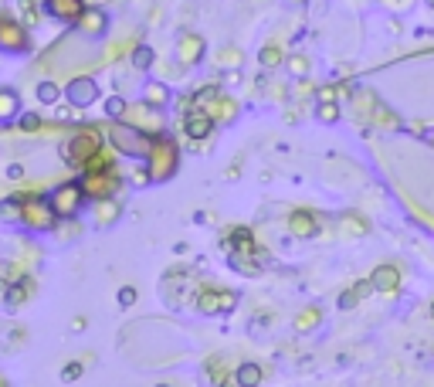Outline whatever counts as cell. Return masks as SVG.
Instances as JSON below:
<instances>
[{
    "mask_svg": "<svg viewBox=\"0 0 434 387\" xmlns=\"http://www.w3.org/2000/svg\"><path fill=\"white\" fill-rule=\"evenodd\" d=\"M204 51H207V45H204L201 34H180V41H177V62L184 65V68H194V65H201Z\"/></svg>",
    "mask_w": 434,
    "mask_h": 387,
    "instance_id": "obj_14",
    "label": "cell"
},
{
    "mask_svg": "<svg viewBox=\"0 0 434 387\" xmlns=\"http://www.w3.org/2000/svg\"><path fill=\"white\" fill-rule=\"evenodd\" d=\"M238 299L241 295L234 293V289H214V285H204L201 293H197V310L204 316H217V312H231L238 306Z\"/></svg>",
    "mask_w": 434,
    "mask_h": 387,
    "instance_id": "obj_9",
    "label": "cell"
},
{
    "mask_svg": "<svg viewBox=\"0 0 434 387\" xmlns=\"http://www.w3.org/2000/svg\"><path fill=\"white\" fill-rule=\"evenodd\" d=\"M285 65H289V72H292L295 78L309 75V58H306V55H292V58H285Z\"/></svg>",
    "mask_w": 434,
    "mask_h": 387,
    "instance_id": "obj_33",
    "label": "cell"
},
{
    "mask_svg": "<svg viewBox=\"0 0 434 387\" xmlns=\"http://www.w3.org/2000/svg\"><path fill=\"white\" fill-rule=\"evenodd\" d=\"M65 95V89L58 85V82H51V78H45V82H38V99L45 102V106H55L58 99Z\"/></svg>",
    "mask_w": 434,
    "mask_h": 387,
    "instance_id": "obj_26",
    "label": "cell"
},
{
    "mask_svg": "<svg viewBox=\"0 0 434 387\" xmlns=\"http://www.w3.org/2000/svg\"><path fill=\"white\" fill-rule=\"evenodd\" d=\"M75 28L85 34V38H102V34L108 31V14L102 7H85V14H82V21H78Z\"/></svg>",
    "mask_w": 434,
    "mask_h": 387,
    "instance_id": "obj_15",
    "label": "cell"
},
{
    "mask_svg": "<svg viewBox=\"0 0 434 387\" xmlns=\"http://www.w3.org/2000/svg\"><path fill=\"white\" fill-rule=\"evenodd\" d=\"M21 197V207H24V214H21V224H28L31 231H51L55 228V207H51V197H38V194H17Z\"/></svg>",
    "mask_w": 434,
    "mask_h": 387,
    "instance_id": "obj_5",
    "label": "cell"
},
{
    "mask_svg": "<svg viewBox=\"0 0 434 387\" xmlns=\"http://www.w3.org/2000/svg\"><path fill=\"white\" fill-rule=\"evenodd\" d=\"M316 119L319 123H336L340 119V102H319L316 106Z\"/></svg>",
    "mask_w": 434,
    "mask_h": 387,
    "instance_id": "obj_30",
    "label": "cell"
},
{
    "mask_svg": "<svg viewBox=\"0 0 434 387\" xmlns=\"http://www.w3.org/2000/svg\"><path fill=\"white\" fill-rule=\"evenodd\" d=\"M373 285H370V279L367 282H360V285H353V289H346V293L340 295V310H353V306H357L360 299H363V295L370 293Z\"/></svg>",
    "mask_w": 434,
    "mask_h": 387,
    "instance_id": "obj_27",
    "label": "cell"
},
{
    "mask_svg": "<svg viewBox=\"0 0 434 387\" xmlns=\"http://www.w3.org/2000/svg\"><path fill=\"white\" fill-rule=\"evenodd\" d=\"M21 14H24V21H28V28L38 24V4H34V0H21Z\"/></svg>",
    "mask_w": 434,
    "mask_h": 387,
    "instance_id": "obj_37",
    "label": "cell"
},
{
    "mask_svg": "<svg viewBox=\"0 0 434 387\" xmlns=\"http://www.w3.org/2000/svg\"><path fill=\"white\" fill-rule=\"evenodd\" d=\"M431 323H434V302H431Z\"/></svg>",
    "mask_w": 434,
    "mask_h": 387,
    "instance_id": "obj_42",
    "label": "cell"
},
{
    "mask_svg": "<svg viewBox=\"0 0 434 387\" xmlns=\"http://www.w3.org/2000/svg\"><path fill=\"white\" fill-rule=\"evenodd\" d=\"M126 109H129V102H126V99H119V95H112V99L106 102L108 123H112V119H126Z\"/></svg>",
    "mask_w": 434,
    "mask_h": 387,
    "instance_id": "obj_31",
    "label": "cell"
},
{
    "mask_svg": "<svg viewBox=\"0 0 434 387\" xmlns=\"http://www.w3.org/2000/svg\"><path fill=\"white\" fill-rule=\"evenodd\" d=\"M24 207H21V197H7L0 201V221H21Z\"/></svg>",
    "mask_w": 434,
    "mask_h": 387,
    "instance_id": "obj_29",
    "label": "cell"
},
{
    "mask_svg": "<svg viewBox=\"0 0 434 387\" xmlns=\"http://www.w3.org/2000/svg\"><path fill=\"white\" fill-rule=\"evenodd\" d=\"M343 224H346V234H367V221L363 217H357V214H346L343 217Z\"/></svg>",
    "mask_w": 434,
    "mask_h": 387,
    "instance_id": "obj_35",
    "label": "cell"
},
{
    "mask_svg": "<svg viewBox=\"0 0 434 387\" xmlns=\"http://www.w3.org/2000/svg\"><path fill=\"white\" fill-rule=\"evenodd\" d=\"M289 4H306V0H289Z\"/></svg>",
    "mask_w": 434,
    "mask_h": 387,
    "instance_id": "obj_41",
    "label": "cell"
},
{
    "mask_svg": "<svg viewBox=\"0 0 434 387\" xmlns=\"http://www.w3.org/2000/svg\"><path fill=\"white\" fill-rule=\"evenodd\" d=\"M7 177H11V180H21V177H24V167H21V163H11V167H7Z\"/></svg>",
    "mask_w": 434,
    "mask_h": 387,
    "instance_id": "obj_40",
    "label": "cell"
},
{
    "mask_svg": "<svg viewBox=\"0 0 434 387\" xmlns=\"http://www.w3.org/2000/svg\"><path fill=\"white\" fill-rule=\"evenodd\" d=\"M143 102H150V106L163 109L170 102V89H167V82H146V89H143Z\"/></svg>",
    "mask_w": 434,
    "mask_h": 387,
    "instance_id": "obj_23",
    "label": "cell"
},
{
    "mask_svg": "<svg viewBox=\"0 0 434 387\" xmlns=\"http://www.w3.org/2000/svg\"><path fill=\"white\" fill-rule=\"evenodd\" d=\"M323 323V310H319V306H306V310L299 312V316H295V333H309V329H316V326Z\"/></svg>",
    "mask_w": 434,
    "mask_h": 387,
    "instance_id": "obj_24",
    "label": "cell"
},
{
    "mask_svg": "<svg viewBox=\"0 0 434 387\" xmlns=\"http://www.w3.org/2000/svg\"><path fill=\"white\" fill-rule=\"evenodd\" d=\"M31 295H34V279L31 276H21V279H14L11 285H7V293H4V306H7V310H17V306H24Z\"/></svg>",
    "mask_w": 434,
    "mask_h": 387,
    "instance_id": "obj_16",
    "label": "cell"
},
{
    "mask_svg": "<svg viewBox=\"0 0 434 387\" xmlns=\"http://www.w3.org/2000/svg\"><path fill=\"white\" fill-rule=\"evenodd\" d=\"M289 234H295V238H316L319 234V217L312 211H292L289 214Z\"/></svg>",
    "mask_w": 434,
    "mask_h": 387,
    "instance_id": "obj_17",
    "label": "cell"
},
{
    "mask_svg": "<svg viewBox=\"0 0 434 387\" xmlns=\"http://www.w3.org/2000/svg\"><path fill=\"white\" fill-rule=\"evenodd\" d=\"M133 65H136V68H150V65H153V51L146 45H140L133 51Z\"/></svg>",
    "mask_w": 434,
    "mask_h": 387,
    "instance_id": "obj_36",
    "label": "cell"
},
{
    "mask_svg": "<svg viewBox=\"0 0 434 387\" xmlns=\"http://www.w3.org/2000/svg\"><path fill=\"white\" fill-rule=\"evenodd\" d=\"M65 99H68V106L89 109L92 102H99V82L92 75H75L65 85Z\"/></svg>",
    "mask_w": 434,
    "mask_h": 387,
    "instance_id": "obj_12",
    "label": "cell"
},
{
    "mask_svg": "<svg viewBox=\"0 0 434 387\" xmlns=\"http://www.w3.org/2000/svg\"><path fill=\"white\" fill-rule=\"evenodd\" d=\"M17 112H21V99H17V92L14 89H0V123L14 119Z\"/></svg>",
    "mask_w": 434,
    "mask_h": 387,
    "instance_id": "obj_25",
    "label": "cell"
},
{
    "mask_svg": "<svg viewBox=\"0 0 434 387\" xmlns=\"http://www.w3.org/2000/svg\"><path fill=\"white\" fill-rule=\"evenodd\" d=\"M214 126H217V119L207 109L190 106V99H187L184 102V133L190 140H207V136L214 133Z\"/></svg>",
    "mask_w": 434,
    "mask_h": 387,
    "instance_id": "obj_11",
    "label": "cell"
},
{
    "mask_svg": "<svg viewBox=\"0 0 434 387\" xmlns=\"http://www.w3.org/2000/svg\"><path fill=\"white\" fill-rule=\"evenodd\" d=\"M48 17L62 21V24H78L85 14V0H41Z\"/></svg>",
    "mask_w": 434,
    "mask_h": 387,
    "instance_id": "obj_13",
    "label": "cell"
},
{
    "mask_svg": "<svg viewBox=\"0 0 434 387\" xmlns=\"http://www.w3.org/2000/svg\"><path fill=\"white\" fill-rule=\"evenodd\" d=\"M0 51H7V55H28L31 51L28 28L11 14H0Z\"/></svg>",
    "mask_w": 434,
    "mask_h": 387,
    "instance_id": "obj_7",
    "label": "cell"
},
{
    "mask_svg": "<svg viewBox=\"0 0 434 387\" xmlns=\"http://www.w3.org/2000/svg\"><path fill=\"white\" fill-rule=\"evenodd\" d=\"M123 123H133L136 129L150 133V136H160V133H163V116H160V109L150 106V102H129Z\"/></svg>",
    "mask_w": 434,
    "mask_h": 387,
    "instance_id": "obj_10",
    "label": "cell"
},
{
    "mask_svg": "<svg viewBox=\"0 0 434 387\" xmlns=\"http://www.w3.org/2000/svg\"><path fill=\"white\" fill-rule=\"evenodd\" d=\"M102 150H106L102 129H95V126H78L75 133L62 143V160L68 167H75V170H85Z\"/></svg>",
    "mask_w": 434,
    "mask_h": 387,
    "instance_id": "obj_1",
    "label": "cell"
},
{
    "mask_svg": "<svg viewBox=\"0 0 434 387\" xmlns=\"http://www.w3.org/2000/svg\"><path fill=\"white\" fill-rule=\"evenodd\" d=\"M221 248L228 251V262H231L238 272H245V276H258V272H262V251H258L255 234H251L248 228H231V231L224 234Z\"/></svg>",
    "mask_w": 434,
    "mask_h": 387,
    "instance_id": "obj_2",
    "label": "cell"
},
{
    "mask_svg": "<svg viewBox=\"0 0 434 387\" xmlns=\"http://www.w3.org/2000/svg\"><path fill=\"white\" fill-rule=\"evenodd\" d=\"M133 302H136V289H133V285H123V289H119V306L129 310Z\"/></svg>",
    "mask_w": 434,
    "mask_h": 387,
    "instance_id": "obj_38",
    "label": "cell"
},
{
    "mask_svg": "<svg viewBox=\"0 0 434 387\" xmlns=\"http://www.w3.org/2000/svg\"><path fill=\"white\" fill-rule=\"evenodd\" d=\"M21 133H41L45 129V119L38 116V112H28V116H21Z\"/></svg>",
    "mask_w": 434,
    "mask_h": 387,
    "instance_id": "obj_32",
    "label": "cell"
},
{
    "mask_svg": "<svg viewBox=\"0 0 434 387\" xmlns=\"http://www.w3.org/2000/svg\"><path fill=\"white\" fill-rule=\"evenodd\" d=\"M207 112L214 116L217 123H231V119H238V102H234L231 95H217L214 102L207 106Z\"/></svg>",
    "mask_w": 434,
    "mask_h": 387,
    "instance_id": "obj_20",
    "label": "cell"
},
{
    "mask_svg": "<svg viewBox=\"0 0 434 387\" xmlns=\"http://www.w3.org/2000/svg\"><path fill=\"white\" fill-rule=\"evenodd\" d=\"M180 167V146L167 136V133H160L153 140V150L146 156V170H150V180L153 184H163V180H170L173 173Z\"/></svg>",
    "mask_w": 434,
    "mask_h": 387,
    "instance_id": "obj_4",
    "label": "cell"
},
{
    "mask_svg": "<svg viewBox=\"0 0 434 387\" xmlns=\"http://www.w3.org/2000/svg\"><path fill=\"white\" fill-rule=\"evenodd\" d=\"M78 377H82V364H78V360H72V364L62 371V381H78Z\"/></svg>",
    "mask_w": 434,
    "mask_h": 387,
    "instance_id": "obj_39",
    "label": "cell"
},
{
    "mask_svg": "<svg viewBox=\"0 0 434 387\" xmlns=\"http://www.w3.org/2000/svg\"><path fill=\"white\" fill-rule=\"evenodd\" d=\"M234 377H238V384L241 387H258L265 381V371L255 364V360H245V364L234 371Z\"/></svg>",
    "mask_w": 434,
    "mask_h": 387,
    "instance_id": "obj_22",
    "label": "cell"
},
{
    "mask_svg": "<svg viewBox=\"0 0 434 387\" xmlns=\"http://www.w3.org/2000/svg\"><path fill=\"white\" fill-rule=\"evenodd\" d=\"M85 201H89V197H85L82 180H68V184L55 187V194H51V207H55L58 221H75V217L82 214V204Z\"/></svg>",
    "mask_w": 434,
    "mask_h": 387,
    "instance_id": "obj_6",
    "label": "cell"
},
{
    "mask_svg": "<svg viewBox=\"0 0 434 387\" xmlns=\"http://www.w3.org/2000/svg\"><path fill=\"white\" fill-rule=\"evenodd\" d=\"M123 214V204L116 201V197H108V201H95V224L99 228H112L116 221Z\"/></svg>",
    "mask_w": 434,
    "mask_h": 387,
    "instance_id": "obj_19",
    "label": "cell"
},
{
    "mask_svg": "<svg viewBox=\"0 0 434 387\" xmlns=\"http://www.w3.org/2000/svg\"><path fill=\"white\" fill-rule=\"evenodd\" d=\"M156 387H170V384H156Z\"/></svg>",
    "mask_w": 434,
    "mask_h": 387,
    "instance_id": "obj_43",
    "label": "cell"
},
{
    "mask_svg": "<svg viewBox=\"0 0 434 387\" xmlns=\"http://www.w3.org/2000/svg\"><path fill=\"white\" fill-rule=\"evenodd\" d=\"M106 133H108V143L116 146V153L133 156V160H146L150 150H153V140H156V136L136 129L133 123H123V119H112V123L106 126Z\"/></svg>",
    "mask_w": 434,
    "mask_h": 387,
    "instance_id": "obj_3",
    "label": "cell"
},
{
    "mask_svg": "<svg viewBox=\"0 0 434 387\" xmlns=\"http://www.w3.org/2000/svg\"><path fill=\"white\" fill-rule=\"evenodd\" d=\"M370 285L377 293H397V285H401V272L394 268V265H377L370 272Z\"/></svg>",
    "mask_w": 434,
    "mask_h": 387,
    "instance_id": "obj_18",
    "label": "cell"
},
{
    "mask_svg": "<svg viewBox=\"0 0 434 387\" xmlns=\"http://www.w3.org/2000/svg\"><path fill=\"white\" fill-rule=\"evenodd\" d=\"M207 377H211L217 387H241L238 384V377L228 374V367H224V360H221V356H211V360H207Z\"/></svg>",
    "mask_w": 434,
    "mask_h": 387,
    "instance_id": "obj_21",
    "label": "cell"
},
{
    "mask_svg": "<svg viewBox=\"0 0 434 387\" xmlns=\"http://www.w3.org/2000/svg\"><path fill=\"white\" fill-rule=\"evenodd\" d=\"M217 65H224V68H238V65H241V51H238V48H224V51H217Z\"/></svg>",
    "mask_w": 434,
    "mask_h": 387,
    "instance_id": "obj_34",
    "label": "cell"
},
{
    "mask_svg": "<svg viewBox=\"0 0 434 387\" xmlns=\"http://www.w3.org/2000/svg\"><path fill=\"white\" fill-rule=\"evenodd\" d=\"M258 62H262V68H279V65L285 62V51L272 41V45H265L262 51H258Z\"/></svg>",
    "mask_w": 434,
    "mask_h": 387,
    "instance_id": "obj_28",
    "label": "cell"
},
{
    "mask_svg": "<svg viewBox=\"0 0 434 387\" xmlns=\"http://www.w3.org/2000/svg\"><path fill=\"white\" fill-rule=\"evenodd\" d=\"M82 187H85V197H89V201H108V197H116V190L123 187V177L116 170L85 173V177H82Z\"/></svg>",
    "mask_w": 434,
    "mask_h": 387,
    "instance_id": "obj_8",
    "label": "cell"
}]
</instances>
